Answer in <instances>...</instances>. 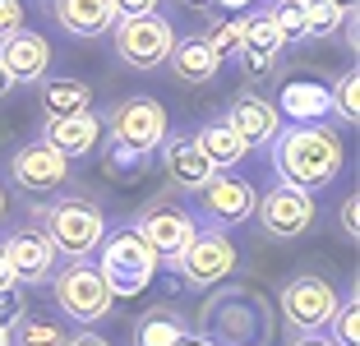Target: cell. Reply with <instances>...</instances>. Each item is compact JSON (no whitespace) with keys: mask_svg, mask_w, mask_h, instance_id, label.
<instances>
[{"mask_svg":"<svg viewBox=\"0 0 360 346\" xmlns=\"http://www.w3.org/2000/svg\"><path fill=\"white\" fill-rule=\"evenodd\" d=\"M273 167L277 176H282V185H296L305 189V194H314V189L333 185L342 171V139L333 125H323V120H305V125H291L277 129L273 139Z\"/></svg>","mask_w":360,"mask_h":346,"instance_id":"1","label":"cell"},{"mask_svg":"<svg viewBox=\"0 0 360 346\" xmlns=\"http://www.w3.org/2000/svg\"><path fill=\"white\" fill-rule=\"evenodd\" d=\"M97 277L106 282V291L116 295V300H129V295L148 291V282L158 277V250H148V241L139 236L134 226L125 231H111V236H102V245H97Z\"/></svg>","mask_w":360,"mask_h":346,"instance_id":"2","label":"cell"},{"mask_svg":"<svg viewBox=\"0 0 360 346\" xmlns=\"http://www.w3.org/2000/svg\"><path fill=\"white\" fill-rule=\"evenodd\" d=\"M106 236V217L97 203L88 199H60L46 208V241L56 245V254H65V259H88V254L102 245Z\"/></svg>","mask_w":360,"mask_h":346,"instance_id":"3","label":"cell"},{"mask_svg":"<svg viewBox=\"0 0 360 346\" xmlns=\"http://www.w3.org/2000/svg\"><path fill=\"white\" fill-rule=\"evenodd\" d=\"M51 295H56V309H60L65 319H75V323H97V319H106L111 314V300H116V295L106 291V282L97 277V268L84 263V259H75L65 273H56Z\"/></svg>","mask_w":360,"mask_h":346,"instance_id":"4","label":"cell"},{"mask_svg":"<svg viewBox=\"0 0 360 346\" xmlns=\"http://www.w3.org/2000/svg\"><path fill=\"white\" fill-rule=\"evenodd\" d=\"M116 56L134 70H153L171 56L176 42V28H171L162 14H134V19H116Z\"/></svg>","mask_w":360,"mask_h":346,"instance_id":"5","label":"cell"},{"mask_svg":"<svg viewBox=\"0 0 360 346\" xmlns=\"http://www.w3.org/2000/svg\"><path fill=\"white\" fill-rule=\"evenodd\" d=\"M171 268L190 286H217L236 273V245L222 231H199V236L171 259Z\"/></svg>","mask_w":360,"mask_h":346,"instance_id":"6","label":"cell"},{"mask_svg":"<svg viewBox=\"0 0 360 346\" xmlns=\"http://www.w3.org/2000/svg\"><path fill=\"white\" fill-rule=\"evenodd\" d=\"M167 106L153 102V97H125V102L111 111V134H116L120 148L139 153V158H148L153 148H162L167 139Z\"/></svg>","mask_w":360,"mask_h":346,"instance_id":"7","label":"cell"},{"mask_svg":"<svg viewBox=\"0 0 360 346\" xmlns=\"http://www.w3.org/2000/svg\"><path fill=\"white\" fill-rule=\"evenodd\" d=\"M338 305H342L338 286L323 282V277H296V282L282 286V314L300 333H323L338 314Z\"/></svg>","mask_w":360,"mask_h":346,"instance_id":"8","label":"cell"},{"mask_svg":"<svg viewBox=\"0 0 360 346\" xmlns=\"http://www.w3.org/2000/svg\"><path fill=\"white\" fill-rule=\"evenodd\" d=\"M255 208H259V226L273 241H296V236H305L314 226V194H305L296 185H282V180L268 189Z\"/></svg>","mask_w":360,"mask_h":346,"instance_id":"9","label":"cell"},{"mask_svg":"<svg viewBox=\"0 0 360 346\" xmlns=\"http://www.w3.org/2000/svg\"><path fill=\"white\" fill-rule=\"evenodd\" d=\"M5 250V259H10V268H14V282L19 286H37V282H46V277L56 273V245L46 241V231H37V226H23V231H14L10 241L0 245Z\"/></svg>","mask_w":360,"mask_h":346,"instance_id":"10","label":"cell"},{"mask_svg":"<svg viewBox=\"0 0 360 346\" xmlns=\"http://www.w3.org/2000/svg\"><path fill=\"white\" fill-rule=\"evenodd\" d=\"M10 176L19 189H28V194H51V189L65 185V176H70V162L56 153L46 139H37V143L19 148L10 162Z\"/></svg>","mask_w":360,"mask_h":346,"instance_id":"11","label":"cell"},{"mask_svg":"<svg viewBox=\"0 0 360 346\" xmlns=\"http://www.w3.org/2000/svg\"><path fill=\"white\" fill-rule=\"evenodd\" d=\"M222 120L245 139V148L273 143L277 129H282V111H277V102H268V97H259V93H236Z\"/></svg>","mask_w":360,"mask_h":346,"instance_id":"12","label":"cell"},{"mask_svg":"<svg viewBox=\"0 0 360 346\" xmlns=\"http://www.w3.org/2000/svg\"><path fill=\"white\" fill-rule=\"evenodd\" d=\"M0 65L10 70L14 84H42L46 70H51V42H46L42 32L19 28L0 42Z\"/></svg>","mask_w":360,"mask_h":346,"instance_id":"13","label":"cell"},{"mask_svg":"<svg viewBox=\"0 0 360 346\" xmlns=\"http://www.w3.org/2000/svg\"><path fill=\"white\" fill-rule=\"evenodd\" d=\"M134 231L148 241V250H158V259H176L185 245L199 236V222L180 208H153L134 222Z\"/></svg>","mask_w":360,"mask_h":346,"instance_id":"14","label":"cell"},{"mask_svg":"<svg viewBox=\"0 0 360 346\" xmlns=\"http://www.w3.org/2000/svg\"><path fill=\"white\" fill-rule=\"evenodd\" d=\"M203 319H226V328H212V337L217 346H255V337L264 333V305L255 300V295H240V300H217L208 305V314Z\"/></svg>","mask_w":360,"mask_h":346,"instance_id":"15","label":"cell"},{"mask_svg":"<svg viewBox=\"0 0 360 346\" xmlns=\"http://www.w3.org/2000/svg\"><path fill=\"white\" fill-rule=\"evenodd\" d=\"M199 194H203V212H208L217 226H236V222H245L250 212H255V203H259L255 185L240 180V176H212Z\"/></svg>","mask_w":360,"mask_h":346,"instance_id":"16","label":"cell"},{"mask_svg":"<svg viewBox=\"0 0 360 346\" xmlns=\"http://www.w3.org/2000/svg\"><path fill=\"white\" fill-rule=\"evenodd\" d=\"M102 129H106V120L97 111H79V115H65V120H46L42 139L65 162H75V158H88V153L102 143Z\"/></svg>","mask_w":360,"mask_h":346,"instance_id":"17","label":"cell"},{"mask_svg":"<svg viewBox=\"0 0 360 346\" xmlns=\"http://www.w3.org/2000/svg\"><path fill=\"white\" fill-rule=\"evenodd\" d=\"M286 37L277 32V23L268 19V14H250L240 28V56H245V70L250 74H268L273 70V60L282 56Z\"/></svg>","mask_w":360,"mask_h":346,"instance_id":"18","label":"cell"},{"mask_svg":"<svg viewBox=\"0 0 360 346\" xmlns=\"http://www.w3.org/2000/svg\"><path fill=\"white\" fill-rule=\"evenodd\" d=\"M56 19L70 37H102L116 23L111 0H56Z\"/></svg>","mask_w":360,"mask_h":346,"instance_id":"19","label":"cell"},{"mask_svg":"<svg viewBox=\"0 0 360 346\" xmlns=\"http://www.w3.org/2000/svg\"><path fill=\"white\" fill-rule=\"evenodd\" d=\"M162 167H167V176L176 180V185H185V189H203L212 176H217L194 139H171V143L162 148Z\"/></svg>","mask_w":360,"mask_h":346,"instance_id":"20","label":"cell"},{"mask_svg":"<svg viewBox=\"0 0 360 346\" xmlns=\"http://www.w3.org/2000/svg\"><path fill=\"white\" fill-rule=\"evenodd\" d=\"M194 143H199V153L208 158L212 171H231V167H240L245 153H250V148H245V139L236 134L226 120H208V125L194 134Z\"/></svg>","mask_w":360,"mask_h":346,"instance_id":"21","label":"cell"},{"mask_svg":"<svg viewBox=\"0 0 360 346\" xmlns=\"http://www.w3.org/2000/svg\"><path fill=\"white\" fill-rule=\"evenodd\" d=\"M171 70H176L180 84H208L212 74L222 70V60L208 51V42L203 37H185V42H171Z\"/></svg>","mask_w":360,"mask_h":346,"instance_id":"22","label":"cell"},{"mask_svg":"<svg viewBox=\"0 0 360 346\" xmlns=\"http://www.w3.org/2000/svg\"><path fill=\"white\" fill-rule=\"evenodd\" d=\"M42 111H46V120L93 111V88L84 79H42Z\"/></svg>","mask_w":360,"mask_h":346,"instance_id":"23","label":"cell"},{"mask_svg":"<svg viewBox=\"0 0 360 346\" xmlns=\"http://www.w3.org/2000/svg\"><path fill=\"white\" fill-rule=\"evenodd\" d=\"M282 106L286 115L296 120V125H305V120H319L323 111H333V97L323 84H305V79H296V84L282 88Z\"/></svg>","mask_w":360,"mask_h":346,"instance_id":"24","label":"cell"},{"mask_svg":"<svg viewBox=\"0 0 360 346\" xmlns=\"http://www.w3.org/2000/svg\"><path fill=\"white\" fill-rule=\"evenodd\" d=\"M351 5L342 0H305V37H333L338 28H347Z\"/></svg>","mask_w":360,"mask_h":346,"instance_id":"25","label":"cell"},{"mask_svg":"<svg viewBox=\"0 0 360 346\" xmlns=\"http://www.w3.org/2000/svg\"><path fill=\"white\" fill-rule=\"evenodd\" d=\"M180 337H185V319L167 314V309L139 319V328H134V346H176Z\"/></svg>","mask_w":360,"mask_h":346,"instance_id":"26","label":"cell"},{"mask_svg":"<svg viewBox=\"0 0 360 346\" xmlns=\"http://www.w3.org/2000/svg\"><path fill=\"white\" fill-rule=\"evenodd\" d=\"M65 323L56 319H19V328L10 333V346H65Z\"/></svg>","mask_w":360,"mask_h":346,"instance_id":"27","label":"cell"},{"mask_svg":"<svg viewBox=\"0 0 360 346\" xmlns=\"http://www.w3.org/2000/svg\"><path fill=\"white\" fill-rule=\"evenodd\" d=\"M264 14L277 23V32H282L286 42L291 37H305V0H273Z\"/></svg>","mask_w":360,"mask_h":346,"instance_id":"28","label":"cell"},{"mask_svg":"<svg viewBox=\"0 0 360 346\" xmlns=\"http://www.w3.org/2000/svg\"><path fill=\"white\" fill-rule=\"evenodd\" d=\"M328 97H333V106H338L342 120H347V125H356V120H360V74L347 70L338 79V88H328Z\"/></svg>","mask_w":360,"mask_h":346,"instance_id":"29","label":"cell"},{"mask_svg":"<svg viewBox=\"0 0 360 346\" xmlns=\"http://www.w3.org/2000/svg\"><path fill=\"white\" fill-rule=\"evenodd\" d=\"M333 346H360V300L351 295L333 314Z\"/></svg>","mask_w":360,"mask_h":346,"instance_id":"30","label":"cell"},{"mask_svg":"<svg viewBox=\"0 0 360 346\" xmlns=\"http://www.w3.org/2000/svg\"><path fill=\"white\" fill-rule=\"evenodd\" d=\"M240 28H245V19H222V23H212L208 28V51L222 60V56H231V51H240Z\"/></svg>","mask_w":360,"mask_h":346,"instance_id":"31","label":"cell"},{"mask_svg":"<svg viewBox=\"0 0 360 346\" xmlns=\"http://www.w3.org/2000/svg\"><path fill=\"white\" fill-rule=\"evenodd\" d=\"M23 319V291L19 286H0V328H10Z\"/></svg>","mask_w":360,"mask_h":346,"instance_id":"32","label":"cell"},{"mask_svg":"<svg viewBox=\"0 0 360 346\" xmlns=\"http://www.w3.org/2000/svg\"><path fill=\"white\" fill-rule=\"evenodd\" d=\"M23 28V0H0V42Z\"/></svg>","mask_w":360,"mask_h":346,"instance_id":"33","label":"cell"},{"mask_svg":"<svg viewBox=\"0 0 360 346\" xmlns=\"http://www.w3.org/2000/svg\"><path fill=\"white\" fill-rule=\"evenodd\" d=\"M342 231H347V241H360V199L356 194L342 199Z\"/></svg>","mask_w":360,"mask_h":346,"instance_id":"34","label":"cell"},{"mask_svg":"<svg viewBox=\"0 0 360 346\" xmlns=\"http://www.w3.org/2000/svg\"><path fill=\"white\" fill-rule=\"evenodd\" d=\"M116 5V19H134V14H158L162 0H111Z\"/></svg>","mask_w":360,"mask_h":346,"instance_id":"35","label":"cell"},{"mask_svg":"<svg viewBox=\"0 0 360 346\" xmlns=\"http://www.w3.org/2000/svg\"><path fill=\"white\" fill-rule=\"evenodd\" d=\"M65 346H111L102 333H93V328H84V333H70L65 337Z\"/></svg>","mask_w":360,"mask_h":346,"instance_id":"36","label":"cell"},{"mask_svg":"<svg viewBox=\"0 0 360 346\" xmlns=\"http://www.w3.org/2000/svg\"><path fill=\"white\" fill-rule=\"evenodd\" d=\"M291 346H333V337H319V333H300Z\"/></svg>","mask_w":360,"mask_h":346,"instance_id":"37","label":"cell"},{"mask_svg":"<svg viewBox=\"0 0 360 346\" xmlns=\"http://www.w3.org/2000/svg\"><path fill=\"white\" fill-rule=\"evenodd\" d=\"M0 286H19V282H14V268H10V259H5V250H0Z\"/></svg>","mask_w":360,"mask_h":346,"instance_id":"38","label":"cell"},{"mask_svg":"<svg viewBox=\"0 0 360 346\" xmlns=\"http://www.w3.org/2000/svg\"><path fill=\"white\" fill-rule=\"evenodd\" d=\"M176 346H217V342H212V337H203V333H185Z\"/></svg>","mask_w":360,"mask_h":346,"instance_id":"39","label":"cell"},{"mask_svg":"<svg viewBox=\"0 0 360 346\" xmlns=\"http://www.w3.org/2000/svg\"><path fill=\"white\" fill-rule=\"evenodd\" d=\"M212 5H222V10H250V5H259V0H212Z\"/></svg>","mask_w":360,"mask_h":346,"instance_id":"40","label":"cell"},{"mask_svg":"<svg viewBox=\"0 0 360 346\" xmlns=\"http://www.w3.org/2000/svg\"><path fill=\"white\" fill-rule=\"evenodd\" d=\"M10 88H14V79H10V70H5V65H0V97L10 93Z\"/></svg>","mask_w":360,"mask_h":346,"instance_id":"41","label":"cell"},{"mask_svg":"<svg viewBox=\"0 0 360 346\" xmlns=\"http://www.w3.org/2000/svg\"><path fill=\"white\" fill-rule=\"evenodd\" d=\"M180 5H190V10H208L212 0H180Z\"/></svg>","mask_w":360,"mask_h":346,"instance_id":"42","label":"cell"},{"mask_svg":"<svg viewBox=\"0 0 360 346\" xmlns=\"http://www.w3.org/2000/svg\"><path fill=\"white\" fill-rule=\"evenodd\" d=\"M10 217V199H5V189H0V222Z\"/></svg>","mask_w":360,"mask_h":346,"instance_id":"43","label":"cell"},{"mask_svg":"<svg viewBox=\"0 0 360 346\" xmlns=\"http://www.w3.org/2000/svg\"><path fill=\"white\" fill-rule=\"evenodd\" d=\"M0 346H10V328H0Z\"/></svg>","mask_w":360,"mask_h":346,"instance_id":"44","label":"cell"}]
</instances>
